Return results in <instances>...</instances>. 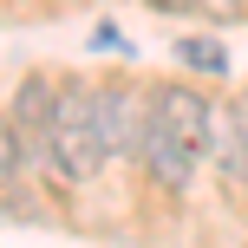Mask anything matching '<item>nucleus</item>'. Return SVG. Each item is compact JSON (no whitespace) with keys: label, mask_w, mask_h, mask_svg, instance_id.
Masks as SVG:
<instances>
[{"label":"nucleus","mask_w":248,"mask_h":248,"mask_svg":"<svg viewBox=\"0 0 248 248\" xmlns=\"http://www.w3.org/2000/svg\"><path fill=\"white\" fill-rule=\"evenodd\" d=\"M189 7H196V13H209V20H235L248 0H189Z\"/></svg>","instance_id":"6e6552de"},{"label":"nucleus","mask_w":248,"mask_h":248,"mask_svg":"<svg viewBox=\"0 0 248 248\" xmlns=\"http://www.w3.org/2000/svg\"><path fill=\"white\" fill-rule=\"evenodd\" d=\"M176 59H183V65H196V72H209V78H222L229 72V52L222 46H216V39H176Z\"/></svg>","instance_id":"0eeeda50"},{"label":"nucleus","mask_w":248,"mask_h":248,"mask_svg":"<svg viewBox=\"0 0 248 248\" xmlns=\"http://www.w3.org/2000/svg\"><path fill=\"white\" fill-rule=\"evenodd\" d=\"M46 157L59 183H98L111 170V144L98 124V78H52V131Z\"/></svg>","instance_id":"f257e3e1"},{"label":"nucleus","mask_w":248,"mask_h":248,"mask_svg":"<svg viewBox=\"0 0 248 248\" xmlns=\"http://www.w3.org/2000/svg\"><path fill=\"white\" fill-rule=\"evenodd\" d=\"M209 111H216V98H209L202 85H189V78H163V85H150V124L170 131L176 144L202 150V157H209Z\"/></svg>","instance_id":"7ed1b4c3"},{"label":"nucleus","mask_w":248,"mask_h":248,"mask_svg":"<svg viewBox=\"0 0 248 248\" xmlns=\"http://www.w3.org/2000/svg\"><path fill=\"white\" fill-rule=\"evenodd\" d=\"M33 170V163H26V137L13 131V118L0 111V202L13 196V189H20V176Z\"/></svg>","instance_id":"423d86ee"},{"label":"nucleus","mask_w":248,"mask_h":248,"mask_svg":"<svg viewBox=\"0 0 248 248\" xmlns=\"http://www.w3.org/2000/svg\"><path fill=\"white\" fill-rule=\"evenodd\" d=\"M144 7H170V13H176V7H189V0H144Z\"/></svg>","instance_id":"1a4fd4ad"},{"label":"nucleus","mask_w":248,"mask_h":248,"mask_svg":"<svg viewBox=\"0 0 248 248\" xmlns=\"http://www.w3.org/2000/svg\"><path fill=\"white\" fill-rule=\"evenodd\" d=\"M98 124L111 144V163H137V144L150 124V92L137 78H98Z\"/></svg>","instance_id":"f03ea898"},{"label":"nucleus","mask_w":248,"mask_h":248,"mask_svg":"<svg viewBox=\"0 0 248 248\" xmlns=\"http://www.w3.org/2000/svg\"><path fill=\"white\" fill-rule=\"evenodd\" d=\"M209 163L222 170L229 189L248 183V92L216 98V111H209Z\"/></svg>","instance_id":"20e7f679"},{"label":"nucleus","mask_w":248,"mask_h":248,"mask_svg":"<svg viewBox=\"0 0 248 248\" xmlns=\"http://www.w3.org/2000/svg\"><path fill=\"white\" fill-rule=\"evenodd\" d=\"M196 163H202V150H189V144H176L170 131L144 124V144H137V170H144L150 183L163 189V196H189V183H196Z\"/></svg>","instance_id":"39448f33"}]
</instances>
